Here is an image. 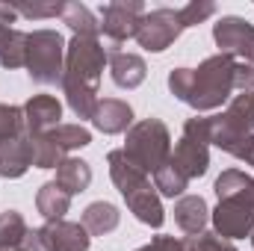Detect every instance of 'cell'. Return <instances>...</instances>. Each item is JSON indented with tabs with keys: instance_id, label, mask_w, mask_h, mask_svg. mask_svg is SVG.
I'll use <instances>...</instances> for the list:
<instances>
[{
	"instance_id": "6da1fadb",
	"label": "cell",
	"mask_w": 254,
	"mask_h": 251,
	"mask_svg": "<svg viewBox=\"0 0 254 251\" xmlns=\"http://www.w3.org/2000/svg\"><path fill=\"white\" fill-rule=\"evenodd\" d=\"M166 83L181 104L192 107L195 113H207L219 110L231 92H254V65L216 54L198 68H172Z\"/></svg>"
},
{
	"instance_id": "7a4b0ae2",
	"label": "cell",
	"mask_w": 254,
	"mask_h": 251,
	"mask_svg": "<svg viewBox=\"0 0 254 251\" xmlns=\"http://www.w3.org/2000/svg\"><path fill=\"white\" fill-rule=\"evenodd\" d=\"M110 63L107 48L98 36H74L65 45L63 92L77 119H92L98 110V86L104 65Z\"/></svg>"
},
{
	"instance_id": "3957f363",
	"label": "cell",
	"mask_w": 254,
	"mask_h": 251,
	"mask_svg": "<svg viewBox=\"0 0 254 251\" xmlns=\"http://www.w3.org/2000/svg\"><path fill=\"white\" fill-rule=\"evenodd\" d=\"M107 163H110V178H113L116 189L125 195L130 213H133L142 225H148V228H163L166 210H163L160 192H157V187L148 181V175H145L142 169H136V166L127 160L125 151H110Z\"/></svg>"
},
{
	"instance_id": "277c9868",
	"label": "cell",
	"mask_w": 254,
	"mask_h": 251,
	"mask_svg": "<svg viewBox=\"0 0 254 251\" xmlns=\"http://www.w3.org/2000/svg\"><path fill=\"white\" fill-rule=\"evenodd\" d=\"M213 119V133H210V145L222 148L225 154L252 163L254 157V92H240L222 116H210Z\"/></svg>"
},
{
	"instance_id": "5b68a950",
	"label": "cell",
	"mask_w": 254,
	"mask_h": 251,
	"mask_svg": "<svg viewBox=\"0 0 254 251\" xmlns=\"http://www.w3.org/2000/svg\"><path fill=\"white\" fill-rule=\"evenodd\" d=\"M127 160L145 175H157L172 157V133L160 119H142L127 130L125 148Z\"/></svg>"
},
{
	"instance_id": "8992f818",
	"label": "cell",
	"mask_w": 254,
	"mask_h": 251,
	"mask_svg": "<svg viewBox=\"0 0 254 251\" xmlns=\"http://www.w3.org/2000/svg\"><path fill=\"white\" fill-rule=\"evenodd\" d=\"M27 74L39 86L63 83L65 71V39L57 30H33L27 33Z\"/></svg>"
},
{
	"instance_id": "52a82bcc",
	"label": "cell",
	"mask_w": 254,
	"mask_h": 251,
	"mask_svg": "<svg viewBox=\"0 0 254 251\" xmlns=\"http://www.w3.org/2000/svg\"><path fill=\"white\" fill-rule=\"evenodd\" d=\"M142 15H145L142 0H113V3H104L98 9V24H101V33H104L107 57L119 54L127 39H136Z\"/></svg>"
},
{
	"instance_id": "ba28073f",
	"label": "cell",
	"mask_w": 254,
	"mask_h": 251,
	"mask_svg": "<svg viewBox=\"0 0 254 251\" xmlns=\"http://www.w3.org/2000/svg\"><path fill=\"white\" fill-rule=\"evenodd\" d=\"M184 30H187V24L181 18V9L160 6V9H151L142 15L139 30H136V42L148 54H163L169 45H175L181 39Z\"/></svg>"
},
{
	"instance_id": "9c48e42d",
	"label": "cell",
	"mask_w": 254,
	"mask_h": 251,
	"mask_svg": "<svg viewBox=\"0 0 254 251\" xmlns=\"http://www.w3.org/2000/svg\"><path fill=\"white\" fill-rule=\"evenodd\" d=\"M213 42L219 54H228L240 63L254 65V24L240 15H222L213 24Z\"/></svg>"
},
{
	"instance_id": "30bf717a",
	"label": "cell",
	"mask_w": 254,
	"mask_h": 251,
	"mask_svg": "<svg viewBox=\"0 0 254 251\" xmlns=\"http://www.w3.org/2000/svg\"><path fill=\"white\" fill-rule=\"evenodd\" d=\"M210 222L222 240H246L254 231V207L243 195H225L210 213Z\"/></svg>"
},
{
	"instance_id": "8fae6325",
	"label": "cell",
	"mask_w": 254,
	"mask_h": 251,
	"mask_svg": "<svg viewBox=\"0 0 254 251\" xmlns=\"http://www.w3.org/2000/svg\"><path fill=\"white\" fill-rule=\"evenodd\" d=\"M39 240L45 251H89L92 234L80 225V222H48L45 228H39Z\"/></svg>"
},
{
	"instance_id": "7c38bea8",
	"label": "cell",
	"mask_w": 254,
	"mask_h": 251,
	"mask_svg": "<svg viewBox=\"0 0 254 251\" xmlns=\"http://www.w3.org/2000/svg\"><path fill=\"white\" fill-rule=\"evenodd\" d=\"M24 127H27V136H42V133H51L54 127H60L63 122V104L54 98V95H33L24 107Z\"/></svg>"
},
{
	"instance_id": "4fadbf2b",
	"label": "cell",
	"mask_w": 254,
	"mask_h": 251,
	"mask_svg": "<svg viewBox=\"0 0 254 251\" xmlns=\"http://www.w3.org/2000/svg\"><path fill=\"white\" fill-rule=\"evenodd\" d=\"M169 163L187 178V181H195V178H204L207 169H210V145L204 142H192L187 136H181L178 148L172 151Z\"/></svg>"
},
{
	"instance_id": "5bb4252c",
	"label": "cell",
	"mask_w": 254,
	"mask_h": 251,
	"mask_svg": "<svg viewBox=\"0 0 254 251\" xmlns=\"http://www.w3.org/2000/svg\"><path fill=\"white\" fill-rule=\"evenodd\" d=\"M33 166V142L30 136H18L9 142H0V178H24Z\"/></svg>"
},
{
	"instance_id": "9a60e30c",
	"label": "cell",
	"mask_w": 254,
	"mask_h": 251,
	"mask_svg": "<svg viewBox=\"0 0 254 251\" xmlns=\"http://www.w3.org/2000/svg\"><path fill=\"white\" fill-rule=\"evenodd\" d=\"M92 125L98 127L101 133H107V136L125 133V130L133 127V107L127 101H122V98H104V101H98Z\"/></svg>"
},
{
	"instance_id": "2e32d148",
	"label": "cell",
	"mask_w": 254,
	"mask_h": 251,
	"mask_svg": "<svg viewBox=\"0 0 254 251\" xmlns=\"http://www.w3.org/2000/svg\"><path fill=\"white\" fill-rule=\"evenodd\" d=\"M175 222L184 234H204L207 231V222H210V207L201 195H181L178 204H175Z\"/></svg>"
},
{
	"instance_id": "e0dca14e",
	"label": "cell",
	"mask_w": 254,
	"mask_h": 251,
	"mask_svg": "<svg viewBox=\"0 0 254 251\" xmlns=\"http://www.w3.org/2000/svg\"><path fill=\"white\" fill-rule=\"evenodd\" d=\"M110 77L119 89H136L145 83L148 77V65L142 57L136 54H127V51H119V54H110Z\"/></svg>"
},
{
	"instance_id": "ac0fdd59",
	"label": "cell",
	"mask_w": 254,
	"mask_h": 251,
	"mask_svg": "<svg viewBox=\"0 0 254 251\" xmlns=\"http://www.w3.org/2000/svg\"><path fill=\"white\" fill-rule=\"evenodd\" d=\"M122 222V213L116 204L110 201H92L86 210H83V228L92 234V237H107L119 228Z\"/></svg>"
},
{
	"instance_id": "d6986e66",
	"label": "cell",
	"mask_w": 254,
	"mask_h": 251,
	"mask_svg": "<svg viewBox=\"0 0 254 251\" xmlns=\"http://www.w3.org/2000/svg\"><path fill=\"white\" fill-rule=\"evenodd\" d=\"M60 187L74 198L80 192H86L92 184V166L86 160H77V157H65L63 163L57 166V178H54Z\"/></svg>"
},
{
	"instance_id": "ffe728a7",
	"label": "cell",
	"mask_w": 254,
	"mask_h": 251,
	"mask_svg": "<svg viewBox=\"0 0 254 251\" xmlns=\"http://www.w3.org/2000/svg\"><path fill=\"white\" fill-rule=\"evenodd\" d=\"M68 207H71V195H68L57 181H48V184L39 187V192H36V210H39L48 222L65 219Z\"/></svg>"
},
{
	"instance_id": "44dd1931",
	"label": "cell",
	"mask_w": 254,
	"mask_h": 251,
	"mask_svg": "<svg viewBox=\"0 0 254 251\" xmlns=\"http://www.w3.org/2000/svg\"><path fill=\"white\" fill-rule=\"evenodd\" d=\"M216 198H225V195H243L246 201H252L254 207V178L240 172V169H225L219 178H216Z\"/></svg>"
},
{
	"instance_id": "7402d4cb",
	"label": "cell",
	"mask_w": 254,
	"mask_h": 251,
	"mask_svg": "<svg viewBox=\"0 0 254 251\" xmlns=\"http://www.w3.org/2000/svg\"><path fill=\"white\" fill-rule=\"evenodd\" d=\"M60 18H63V24L71 27L74 36H98V33H101V24H98L95 12H92L86 3H65V9H63Z\"/></svg>"
},
{
	"instance_id": "603a6c76",
	"label": "cell",
	"mask_w": 254,
	"mask_h": 251,
	"mask_svg": "<svg viewBox=\"0 0 254 251\" xmlns=\"http://www.w3.org/2000/svg\"><path fill=\"white\" fill-rule=\"evenodd\" d=\"M30 228L24 222V216L18 210H6L0 213V251H15L24 246Z\"/></svg>"
},
{
	"instance_id": "cb8c5ba5",
	"label": "cell",
	"mask_w": 254,
	"mask_h": 251,
	"mask_svg": "<svg viewBox=\"0 0 254 251\" xmlns=\"http://www.w3.org/2000/svg\"><path fill=\"white\" fill-rule=\"evenodd\" d=\"M45 136H48V142H51L63 157L68 154V151L86 148V145L92 142V133H89L83 125H60V127H54L51 133H45Z\"/></svg>"
},
{
	"instance_id": "d4e9b609",
	"label": "cell",
	"mask_w": 254,
	"mask_h": 251,
	"mask_svg": "<svg viewBox=\"0 0 254 251\" xmlns=\"http://www.w3.org/2000/svg\"><path fill=\"white\" fill-rule=\"evenodd\" d=\"M0 65L9 68V71L27 65V33H24V30H15V27H12L9 42H6V48H3V54H0Z\"/></svg>"
},
{
	"instance_id": "484cf974",
	"label": "cell",
	"mask_w": 254,
	"mask_h": 251,
	"mask_svg": "<svg viewBox=\"0 0 254 251\" xmlns=\"http://www.w3.org/2000/svg\"><path fill=\"white\" fill-rule=\"evenodd\" d=\"M154 187H157L160 195H166V198H181V195L187 192V187H190V181H187L172 163H166V166L154 175Z\"/></svg>"
},
{
	"instance_id": "4316f807",
	"label": "cell",
	"mask_w": 254,
	"mask_h": 251,
	"mask_svg": "<svg viewBox=\"0 0 254 251\" xmlns=\"http://www.w3.org/2000/svg\"><path fill=\"white\" fill-rule=\"evenodd\" d=\"M24 133H27V127H24V110L12 107V104H0V142L18 139Z\"/></svg>"
},
{
	"instance_id": "83f0119b",
	"label": "cell",
	"mask_w": 254,
	"mask_h": 251,
	"mask_svg": "<svg viewBox=\"0 0 254 251\" xmlns=\"http://www.w3.org/2000/svg\"><path fill=\"white\" fill-rule=\"evenodd\" d=\"M15 6V12L21 15V18H27V21H45V18H60L65 9L63 0H57V3H12Z\"/></svg>"
},
{
	"instance_id": "f1b7e54d",
	"label": "cell",
	"mask_w": 254,
	"mask_h": 251,
	"mask_svg": "<svg viewBox=\"0 0 254 251\" xmlns=\"http://www.w3.org/2000/svg\"><path fill=\"white\" fill-rule=\"evenodd\" d=\"M184 251H237V246L231 240H222L216 231H204V234H195L184 243Z\"/></svg>"
},
{
	"instance_id": "f546056e",
	"label": "cell",
	"mask_w": 254,
	"mask_h": 251,
	"mask_svg": "<svg viewBox=\"0 0 254 251\" xmlns=\"http://www.w3.org/2000/svg\"><path fill=\"white\" fill-rule=\"evenodd\" d=\"M213 15H216V3H213V0H192L187 6H181V18H184L187 30L195 27V24H204V21L213 18Z\"/></svg>"
},
{
	"instance_id": "4dcf8cb0",
	"label": "cell",
	"mask_w": 254,
	"mask_h": 251,
	"mask_svg": "<svg viewBox=\"0 0 254 251\" xmlns=\"http://www.w3.org/2000/svg\"><path fill=\"white\" fill-rule=\"evenodd\" d=\"M136 251H184V240L160 234V237H154L148 246H142V249H136Z\"/></svg>"
},
{
	"instance_id": "1f68e13d",
	"label": "cell",
	"mask_w": 254,
	"mask_h": 251,
	"mask_svg": "<svg viewBox=\"0 0 254 251\" xmlns=\"http://www.w3.org/2000/svg\"><path fill=\"white\" fill-rule=\"evenodd\" d=\"M15 251H45V246H42V240H39V231H30L27 234V240H24V246Z\"/></svg>"
},
{
	"instance_id": "d6a6232c",
	"label": "cell",
	"mask_w": 254,
	"mask_h": 251,
	"mask_svg": "<svg viewBox=\"0 0 254 251\" xmlns=\"http://www.w3.org/2000/svg\"><path fill=\"white\" fill-rule=\"evenodd\" d=\"M18 18H21V15L15 12V6H12V3H0V24H6V27H9V24H15Z\"/></svg>"
},
{
	"instance_id": "836d02e7",
	"label": "cell",
	"mask_w": 254,
	"mask_h": 251,
	"mask_svg": "<svg viewBox=\"0 0 254 251\" xmlns=\"http://www.w3.org/2000/svg\"><path fill=\"white\" fill-rule=\"evenodd\" d=\"M9 33H12V27L0 24V54H3V48H6V42H9Z\"/></svg>"
},
{
	"instance_id": "e575fe53",
	"label": "cell",
	"mask_w": 254,
	"mask_h": 251,
	"mask_svg": "<svg viewBox=\"0 0 254 251\" xmlns=\"http://www.w3.org/2000/svg\"><path fill=\"white\" fill-rule=\"evenodd\" d=\"M252 246H254V231H252Z\"/></svg>"
},
{
	"instance_id": "d590c367",
	"label": "cell",
	"mask_w": 254,
	"mask_h": 251,
	"mask_svg": "<svg viewBox=\"0 0 254 251\" xmlns=\"http://www.w3.org/2000/svg\"><path fill=\"white\" fill-rule=\"evenodd\" d=\"M249 166H254V157H252V163H249Z\"/></svg>"
}]
</instances>
